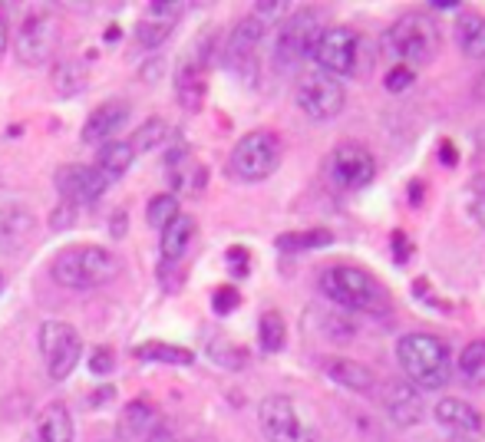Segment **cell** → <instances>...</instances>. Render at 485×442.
Segmentation results:
<instances>
[{
    "label": "cell",
    "mask_w": 485,
    "mask_h": 442,
    "mask_svg": "<svg viewBox=\"0 0 485 442\" xmlns=\"http://www.w3.org/2000/svg\"><path fill=\"white\" fill-rule=\"evenodd\" d=\"M397 360L403 373L410 377V383H416L420 389H442L453 377L449 346L426 330H413V334L399 337Z\"/></svg>",
    "instance_id": "6da1fadb"
},
{
    "label": "cell",
    "mask_w": 485,
    "mask_h": 442,
    "mask_svg": "<svg viewBox=\"0 0 485 442\" xmlns=\"http://www.w3.org/2000/svg\"><path fill=\"white\" fill-rule=\"evenodd\" d=\"M317 288L327 301L340 304L347 311H360V313H387L389 311V297L387 291L380 288V280L373 274L360 268H350V264H330L323 268Z\"/></svg>",
    "instance_id": "7a4b0ae2"
},
{
    "label": "cell",
    "mask_w": 485,
    "mask_h": 442,
    "mask_svg": "<svg viewBox=\"0 0 485 442\" xmlns=\"http://www.w3.org/2000/svg\"><path fill=\"white\" fill-rule=\"evenodd\" d=\"M50 274L56 284H63L70 291H93L116 278L119 258L99 245H73L56 254Z\"/></svg>",
    "instance_id": "3957f363"
},
{
    "label": "cell",
    "mask_w": 485,
    "mask_h": 442,
    "mask_svg": "<svg viewBox=\"0 0 485 442\" xmlns=\"http://www.w3.org/2000/svg\"><path fill=\"white\" fill-rule=\"evenodd\" d=\"M389 56H397L399 66H426L439 50V27L430 13H403L383 37Z\"/></svg>",
    "instance_id": "277c9868"
},
{
    "label": "cell",
    "mask_w": 485,
    "mask_h": 442,
    "mask_svg": "<svg viewBox=\"0 0 485 442\" xmlns=\"http://www.w3.org/2000/svg\"><path fill=\"white\" fill-rule=\"evenodd\" d=\"M321 13L317 11H294L288 13L284 21L278 23V33H274V70L280 73H294L297 66L311 56L314 50V40H317V33H321Z\"/></svg>",
    "instance_id": "5b68a950"
},
{
    "label": "cell",
    "mask_w": 485,
    "mask_h": 442,
    "mask_svg": "<svg viewBox=\"0 0 485 442\" xmlns=\"http://www.w3.org/2000/svg\"><path fill=\"white\" fill-rule=\"evenodd\" d=\"M231 175H238L241 182H264L268 175L278 172L280 165V142L274 132L258 129L241 136L238 146L231 149Z\"/></svg>",
    "instance_id": "8992f818"
},
{
    "label": "cell",
    "mask_w": 485,
    "mask_h": 442,
    "mask_svg": "<svg viewBox=\"0 0 485 442\" xmlns=\"http://www.w3.org/2000/svg\"><path fill=\"white\" fill-rule=\"evenodd\" d=\"M311 60L321 66V73L334 76H354L356 60H360V37L350 27H323L314 40Z\"/></svg>",
    "instance_id": "52a82bcc"
},
{
    "label": "cell",
    "mask_w": 485,
    "mask_h": 442,
    "mask_svg": "<svg viewBox=\"0 0 485 442\" xmlns=\"http://www.w3.org/2000/svg\"><path fill=\"white\" fill-rule=\"evenodd\" d=\"M323 172L330 179L334 188L340 192H356V188H367L377 179V159L367 146H356V142H344L327 155Z\"/></svg>",
    "instance_id": "ba28073f"
},
{
    "label": "cell",
    "mask_w": 485,
    "mask_h": 442,
    "mask_svg": "<svg viewBox=\"0 0 485 442\" xmlns=\"http://www.w3.org/2000/svg\"><path fill=\"white\" fill-rule=\"evenodd\" d=\"M40 354H44L46 373L50 379H66L76 370L83 356V337L76 334V327L66 321H44L40 327Z\"/></svg>",
    "instance_id": "9c48e42d"
},
{
    "label": "cell",
    "mask_w": 485,
    "mask_h": 442,
    "mask_svg": "<svg viewBox=\"0 0 485 442\" xmlns=\"http://www.w3.org/2000/svg\"><path fill=\"white\" fill-rule=\"evenodd\" d=\"M294 103L301 109L304 116L314 119V122H327V119L340 116V109L347 103V93H344V83L334 79V76L327 73H307L297 83L294 89Z\"/></svg>",
    "instance_id": "30bf717a"
},
{
    "label": "cell",
    "mask_w": 485,
    "mask_h": 442,
    "mask_svg": "<svg viewBox=\"0 0 485 442\" xmlns=\"http://www.w3.org/2000/svg\"><path fill=\"white\" fill-rule=\"evenodd\" d=\"M264 23L258 17H245L238 21V27L228 33L225 44V66L245 83V87H255L258 83V46L264 40Z\"/></svg>",
    "instance_id": "8fae6325"
},
{
    "label": "cell",
    "mask_w": 485,
    "mask_h": 442,
    "mask_svg": "<svg viewBox=\"0 0 485 442\" xmlns=\"http://www.w3.org/2000/svg\"><path fill=\"white\" fill-rule=\"evenodd\" d=\"M212 33H205L195 50L179 60V70H175V96L188 113H198L202 103H205V70L212 63Z\"/></svg>",
    "instance_id": "7c38bea8"
},
{
    "label": "cell",
    "mask_w": 485,
    "mask_h": 442,
    "mask_svg": "<svg viewBox=\"0 0 485 442\" xmlns=\"http://www.w3.org/2000/svg\"><path fill=\"white\" fill-rule=\"evenodd\" d=\"M261 432L268 442H314V429L301 420L288 396H264L258 406Z\"/></svg>",
    "instance_id": "4fadbf2b"
},
{
    "label": "cell",
    "mask_w": 485,
    "mask_h": 442,
    "mask_svg": "<svg viewBox=\"0 0 485 442\" xmlns=\"http://www.w3.org/2000/svg\"><path fill=\"white\" fill-rule=\"evenodd\" d=\"M56 40H60V27H56L54 13H30V17L21 23L17 37H13V50H17V60H21V63L40 66L54 56Z\"/></svg>",
    "instance_id": "5bb4252c"
},
{
    "label": "cell",
    "mask_w": 485,
    "mask_h": 442,
    "mask_svg": "<svg viewBox=\"0 0 485 442\" xmlns=\"http://www.w3.org/2000/svg\"><path fill=\"white\" fill-rule=\"evenodd\" d=\"M54 185L60 198L70 202V205H89V202H96L99 195L106 192L109 179L99 172L96 165H63V169H56L54 175Z\"/></svg>",
    "instance_id": "9a60e30c"
},
{
    "label": "cell",
    "mask_w": 485,
    "mask_h": 442,
    "mask_svg": "<svg viewBox=\"0 0 485 442\" xmlns=\"http://www.w3.org/2000/svg\"><path fill=\"white\" fill-rule=\"evenodd\" d=\"M383 410L399 429H410V426H420V420L426 416V406L420 399V389H413V383L406 379H389L383 387Z\"/></svg>",
    "instance_id": "2e32d148"
},
{
    "label": "cell",
    "mask_w": 485,
    "mask_h": 442,
    "mask_svg": "<svg viewBox=\"0 0 485 442\" xmlns=\"http://www.w3.org/2000/svg\"><path fill=\"white\" fill-rule=\"evenodd\" d=\"M126 119H130V103H122V99L103 103V106H96L87 116L79 139L87 142V146H106L109 136H116L126 126Z\"/></svg>",
    "instance_id": "e0dca14e"
},
{
    "label": "cell",
    "mask_w": 485,
    "mask_h": 442,
    "mask_svg": "<svg viewBox=\"0 0 485 442\" xmlns=\"http://www.w3.org/2000/svg\"><path fill=\"white\" fill-rule=\"evenodd\" d=\"M23 442H73V416L63 403H46L33 416L30 429L23 432Z\"/></svg>",
    "instance_id": "ac0fdd59"
},
{
    "label": "cell",
    "mask_w": 485,
    "mask_h": 442,
    "mask_svg": "<svg viewBox=\"0 0 485 442\" xmlns=\"http://www.w3.org/2000/svg\"><path fill=\"white\" fill-rule=\"evenodd\" d=\"M432 416H436L439 426H446L449 432H459V436H479V432H482V416H479V410L469 406L465 399H456V396L439 399Z\"/></svg>",
    "instance_id": "d6986e66"
},
{
    "label": "cell",
    "mask_w": 485,
    "mask_h": 442,
    "mask_svg": "<svg viewBox=\"0 0 485 442\" xmlns=\"http://www.w3.org/2000/svg\"><path fill=\"white\" fill-rule=\"evenodd\" d=\"M155 429H159V410L149 399H136L119 416V436L126 442H146Z\"/></svg>",
    "instance_id": "ffe728a7"
},
{
    "label": "cell",
    "mask_w": 485,
    "mask_h": 442,
    "mask_svg": "<svg viewBox=\"0 0 485 442\" xmlns=\"http://www.w3.org/2000/svg\"><path fill=\"white\" fill-rule=\"evenodd\" d=\"M33 235V215L23 205L0 208V251H21Z\"/></svg>",
    "instance_id": "44dd1931"
},
{
    "label": "cell",
    "mask_w": 485,
    "mask_h": 442,
    "mask_svg": "<svg viewBox=\"0 0 485 442\" xmlns=\"http://www.w3.org/2000/svg\"><path fill=\"white\" fill-rule=\"evenodd\" d=\"M192 238H195V218L179 212L169 225L162 228V241H159L162 261H165V264L182 261L185 251H188V245H192Z\"/></svg>",
    "instance_id": "7402d4cb"
},
{
    "label": "cell",
    "mask_w": 485,
    "mask_h": 442,
    "mask_svg": "<svg viewBox=\"0 0 485 442\" xmlns=\"http://www.w3.org/2000/svg\"><path fill=\"white\" fill-rule=\"evenodd\" d=\"M323 370H327V377L334 379V383L354 389V393H370L373 389V373L364 363H356V360L334 356V360H323Z\"/></svg>",
    "instance_id": "603a6c76"
},
{
    "label": "cell",
    "mask_w": 485,
    "mask_h": 442,
    "mask_svg": "<svg viewBox=\"0 0 485 442\" xmlns=\"http://www.w3.org/2000/svg\"><path fill=\"white\" fill-rule=\"evenodd\" d=\"M136 163V152H132L130 142H119V139H109L106 146H99L96 152V169L106 175L109 182H116L119 175L130 172V165Z\"/></svg>",
    "instance_id": "cb8c5ba5"
},
{
    "label": "cell",
    "mask_w": 485,
    "mask_h": 442,
    "mask_svg": "<svg viewBox=\"0 0 485 442\" xmlns=\"http://www.w3.org/2000/svg\"><path fill=\"white\" fill-rule=\"evenodd\" d=\"M456 44L465 56L485 60V17L482 13H463L456 21Z\"/></svg>",
    "instance_id": "d4e9b609"
},
{
    "label": "cell",
    "mask_w": 485,
    "mask_h": 442,
    "mask_svg": "<svg viewBox=\"0 0 485 442\" xmlns=\"http://www.w3.org/2000/svg\"><path fill=\"white\" fill-rule=\"evenodd\" d=\"M136 356L146 360V363H175V367H188L195 360V354L188 346H175V344H159V340H149V344L136 346Z\"/></svg>",
    "instance_id": "484cf974"
},
{
    "label": "cell",
    "mask_w": 485,
    "mask_h": 442,
    "mask_svg": "<svg viewBox=\"0 0 485 442\" xmlns=\"http://www.w3.org/2000/svg\"><path fill=\"white\" fill-rule=\"evenodd\" d=\"M87 89V66L79 60H60L54 66V93L56 96H76Z\"/></svg>",
    "instance_id": "4316f807"
},
{
    "label": "cell",
    "mask_w": 485,
    "mask_h": 442,
    "mask_svg": "<svg viewBox=\"0 0 485 442\" xmlns=\"http://www.w3.org/2000/svg\"><path fill=\"white\" fill-rule=\"evenodd\" d=\"M334 241V235L327 228H311V231H291V235L278 238L280 251H314V248H327Z\"/></svg>",
    "instance_id": "83f0119b"
},
{
    "label": "cell",
    "mask_w": 485,
    "mask_h": 442,
    "mask_svg": "<svg viewBox=\"0 0 485 442\" xmlns=\"http://www.w3.org/2000/svg\"><path fill=\"white\" fill-rule=\"evenodd\" d=\"M258 340L264 354H278L284 350V340H288V327H284V317L278 311H268L258 324Z\"/></svg>",
    "instance_id": "f1b7e54d"
},
{
    "label": "cell",
    "mask_w": 485,
    "mask_h": 442,
    "mask_svg": "<svg viewBox=\"0 0 485 442\" xmlns=\"http://www.w3.org/2000/svg\"><path fill=\"white\" fill-rule=\"evenodd\" d=\"M459 373L465 377V383L482 387L485 383V340H472L459 356Z\"/></svg>",
    "instance_id": "f546056e"
},
{
    "label": "cell",
    "mask_w": 485,
    "mask_h": 442,
    "mask_svg": "<svg viewBox=\"0 0 485 442\" xmlns=\"http://www.w3.org/2000/svg\"><path fill=\"white\" fill-rule=\"evenodd\" d=\"M165 132H169V126H165V119L159 116H152L146 119L139 129H136V136H132V152L139 155V152H152V149H159L162 142H165Z\"/></svg>",
    "instance_id": "4dcf8cb0"
},
{
    "label": "cell",
    "mask_w": 485,
    "mask_h": 442,
    "mask_svg": "<svg viewBox=\"0 0 485 442\" xmlns=\"http://www.w3.org/2000/svg\"><path fill=\"white\" fill-rule=\"evenodd\" d=\"M172 27L175 23L155 21V17H142V21L136 23V44L146 46V50H159V46L172 37Z\"/></svg>",
    "instance_id": "1f68e13d"
},
{
    "label": "cell",
    "mask_w": 485,
    "mask_h": 442,
    "mask_svg": "<svg viewBox=\"0 0 485 442\" xmlns=\"http://www.w3.org/2000/svg\"><path fill=\"white\" fill-rule=\"evenodd\" d=\"M179 215V198H175L172 192H162V195H155L149 202V208H146V221H149L152 228H165L172 218Z\"/></svg>",
    "instance_id": "d6a6232c"
},
{
    "label": "cell",
    "mask_w": 485,
    "mask_h": 442,
    "mask_svg": "<svg viewBox=\"0 0 485 442\" xmlns=\"http://www.w3.org/2000/svg\"><path fill=\"white\" fill-rule=\"evenodd\" d=\"M465 208H469V215L479 228H485V179H472L469 185V195H465Z\"/></svg>",
    "instance_id": "836d02e7"
},
{
    "label": "cell",
    "mask_w": 485,
    "mask_h": 442,
    "mask_svg": "<svg viewBox=\"0 0 485 442\" xmlns=\"http://www.w3.org/2000/svg\"><path fill=\"white\" fill-rule=\"evenodd\" d=\"M416 83V70H410V66H393L387 73V79H383V87L389 89V93H406V89Z\"/></svg>",
    "instance_id": "e575fe53"
},
{
    "label": "cell",
    "mask_w": 485,
    "mask_h": 442,
    "mask_svg": "<svg viewBox=\"0 0 485 442\" xmlns=\"http://www.w3.org/2000/svg\"><path fill=\"white\" fill-rule=\"evenodd\" d=\"M212 360H218V363H225V367H245L248 363V354L245 350H238V346L231 344H212Z\"/></svg>",
    "instance_id": "d590c367"
},
{
    "label": "cell",
    "mask_w": 485,
    "mask_h": 442,
    "mask_svg": "<svg viewBox=\"0 0 485 442\" xmlns=\"http://www.w3.org/2000/svg\"><path fill=\"white\" fill-rule=\"evenodd\" d=\"M251 17H258L264 27H268L271 21H284L288 17V4L284 0H261V4H255V13Z\"/></svg>",
    "instance_id": "8d00e7d4"
},
{
    "label": "cell",
    "mask_w": 485,
    "mask_h": 442,
    "mask_svg": "<svg viewBox=\"0 0 485 442\" xmlns=\"http://www.w3.org/2000/svg\"><path fill=\"white\" fill-rule=\"evenodd\" d=\"M116 367V354L109 350V346H96L93 354H89V373H96V377H109Z\"/></svg>",
    "instance_id": "74e56055"
},
{
    "label": "cell",
    "mask_w": 485,
    "mask_h": 442,
    "mask_svg": "<svg viewBox=\"0 0 485 442\" xmlns=\"http://www.w3.org/2000/svg\"><path fill=\"white\" fill-rule=\"evenodd\" d=\"M182 4L179 0H152V7L146 17H155V21H165V23H175L179 17H182Z\"/></svg>",
    "instance_id": "f35d334b"
},
{
    "label": "cell",
    "mask_w": 485,
    "mask_h": 442,
    "mask_svg": "<svg viewBox=\"0 0 485 442\" xmlns=\"http://www.w3.org/2000/svg\"><path fill=\"white\" fill-rule=\"evenodd\" d=\"M241 304V294L235 291V288H218L215 294H212V307H215V313H231Z\"/></svg>",
    "instance_id": "ab89813d"
},
{
    "label": "cell",
    "mask_w": 485,
    "mask_h": 442,
    "mask_svg": "<svg viewBox=\"0 0 485 442\" xmlns=\"http://www.w3.org/2000/svg\"><path fill=\"white\" fill-rule=\"evenodd\" d=\"M76 205H70V202H63L60 208H54V218H50V228L54 231H63V228H70L76 221Z\"/></svg>",
    "instance_id": "60d3db41"
},
{
    "label": "cell",
    "mask_w": 485,
    "mask_h": 442,
    "mask_svg": "<svg viewBox=\"0 0 485 442\" xmlns=\"http://www.w3.org/2000/svg\"><path fill=\"white\" fill-rule=\"evenodd\" d=\"M228 264H231V271H235V274H241V278H245V274H248V251H245V248H228Z\"/></svg>",
    "instance_id": "b9f144b4"
},
{
    "label": "cell",
    "mask_w": 485,
    "mask_h": 442,
    "mask_svg": "<svg viewBox=\"0 0 485 442\" xmlns=\"http://www.w3.org/2000/svg\"><path fill=\"white\" fill-rule=\"evenodd\" d=\"M7 44H11V13L0 4V54L7 50Z\"/></svg>",
    "instance_id": "7bdbcfd3"
},
{
    "label": "cell",
    "mask_w": 485,
    "mask_h": 442,
    "mask_svg": "<svg viewBox=\"0 0 485 442\" xmlns=\"http://www.w3.org/2000/svg\"><path fill=\"white\" fill-rule=\"evenodd\" d=\"M126 235V212H122V208H119L116 215H113V225H109V238H122Z\"/></svg>",
    "instance_id": "ee69618b"
},
{
    "label": "cell",
    "mask_w": 485,
    "mask_h": 442,
    "mask_svg": "<svg viewBox=\"0 0 485 442\" xmlns=\"http://www.w3.org/2000/svg\"><path fill=\"white\" fill-rule=\"evenodd\" d=\"M113 396H116V389H113V387H103V389H96V393L89 396V406H106V403H109Z\"/></svg>",
    "instance_id": "f6af8a7d"
},
{
    "label": "cell",
    "mask_w": 485,
    "mask_h": 442,
    "mask_svg": "<svg viewBox=\"0 0 485 442\" xmlns=\"http://www.w3.org/2000/svg\"><path fill=\"white\" fill-rule=\"evenodd\" d=\"M393 251H397V261H406V254H410V245H406V235H403V231L393 235Z\"/></svg>",
    "instance_id": "bcb514c9"
},
{
    "label": "cell",
    "mask_w": 485,
    "mask_h": 442,
    "mask_svg": "<svg viewBox=\"0 0 485 442\" xmlns=\"http://www.w3.org/2000/svg\"><path fill=\"white\" fill-rule=\"evenodd\" d=\"M146 442H175V436H172L169 429H165V426H159V429L152 432V436H149Z\"/></svg>",
    "instance_id": "7dc6e473"
},
{
    "label": "cell",
    "mask_w": 485,
    "mask_h": 442,
    "mask_svg": "<svg viewBox=\"0 0 485 442\" xmlns=\"http://www.w3.org/2000/svg\"><path fill=\"white\" fill-rule=\"evenodd\" d=\"M432 11H456L459 7V0H430Z\"/></svg>",
    "instance_id": "c3c4849f"
},
{
    "label": "cell",
    "mask_w": 485,
    "mask_h": 442,
    "mask_svg": "<svg viewBox=\"0 0 485 442\" xmlns=\"http://www.w3.org/2000/svg\"><path fill=\"white\" fill-rule=\"evenodd\" d=\"M442 159H446V165H456V149H453V142H442Z\"/></svg>",
    "instance_id": "681fc988"
},
{
    "label": "cell",
    "mask_w": 485,
    "mask_h": 442,
    "mask_svg": "<svg viewBox=\"0 0 485 442\" xmlns=\"http://www.w3.org/2000/svg\"><path fill=\"white\" fill-rule=\"evenodd\" d=\"M475 96L485 99V70L479 73V79H475Z\"/></svg>",
    "instance_id": "f907efd6"
},
{
    "label": "cell",
    "mask_w": 485,
    "mask_h": 442,
    "mask_svg": "<svg viewBox=\"0 0 485 442\" xmlns=\"http://www.w3.org/2000/svg\"><path fill=\"white\" fill-rule=\"evenodd\" d=\"M422 198V185L416 182V185H410V202H420Z\"/></svg>",
    "instance_id": "816d5d0a"
},
{
    "label": "cell",
    "mask_w": 485,
    "mask_h": 442,
    "mask_svg": "<svg viewBox=\"0 0 485 442\" xmlns=\"http://www.w3.org/2000/svg\"><path fill=\"white\" fill-rule=\"evenodd\" d=\"M103 37H106V44H116V40H119V27H109Z\"/></svg>",
    "instance_id": "f5cc1de1"
},
{
    "label": "cell",
    "mask_w": 485,
    "mask_h": 442,
    "mask_svg": "<svg viewBox=\"0 0 485 442\" xmlns=\"http://www.w3.org/2000/svg\"><path fill=\"white\" fill-rule=\"evenodd\" d=\"M195 442H215V439H195Z\"/></svg>",
    "instance_id": "db71d44e"
},
{
    "label": "cell",
    "mask_w": 485,
    "mask_h": 442,
    "mask_svg": "<svg viewBox=\"0 0 485 442\" xmlns=\"http://www.w3.org/2000/svg\"><path fill=\"white\" fill-rule=\"evenodd\" d=\"M456 442H465V439H456Z\"/></svg>",
    "instance_id": "11a10c76"
},
{
    "label": "cell",
    "mask_w": 485,
    "mask_h": 442,
    "mask_svg": "<svg viewBox=\"0 0 485 442\" xmlns=\"http://www.w3.org/2000/svg\"><path fill=\"white\" fill-rule=\"evenodd\" d=\"M0 284H4V280H0Z\"/></svg>",
    "instance_id": "9f6ffc18"
}]
</instances>
